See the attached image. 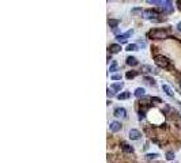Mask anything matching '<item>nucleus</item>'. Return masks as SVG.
<instances>
[{
  "instance_id": "23",
  "label": "nucleus",
  "mask_w": 181,
  "mask_h": 163,
  "mask_svg": "<svg viewBox=\"0 0 181 163\" xmlns=\"http://www.w3.org/2000/svg\"><path fill=\"white\" fill-rule=\"evenodd\" d=\"M112 80H121V73H113L112 75Z\"/></svg>"
},
{
  "instance_id": "25",
  "label": "nucleus",
  "mask_w": 181,
  "mask_h": 163,
  "mask_svg": "<svg viewBox=\"0 0 181 163\" xmlns=\"http://www.w3.org/2000/svg\"><path fill=\"white\" fill-rule=\"evenodd\" d=\"M144 114H146V109H143V110H139V120L144 118Z\"/></svg>"
},
{
  "instance_id": "13",
  "label": "nucleus",
  "mask_w": 181,
  "mask_h": 163,
  "mask_svg": "<svg viewBox=\"0 0 181 163\" xmlns=\"http://www.w3.org/2000/svg\"><path fill=\"white\" fill-rule=\"evenodd\" d=\"M131 97V92L130 91H124L121 94H117V99H128Z\"/></svg>"
},
{
  "instance_id": "22",
  "label": "nucleus",
  "mask_w": 181,
  "mask_h": 163,
  "mask_svg": "<svg viewBox=\"0 0 181 163\" xmlns=\"http://www.w3.org/2000/svg\"><path fill=\"white\" fill-rule=\"evenodd\" d=\"M158 154H146V158H147V159H157L158 158Z\"/></svg>"
},
{
  "instance_id": "3",
  "label": "nucleus",
  "mask_w": 181,
  "mask_h": 163,
  "mask_svg": "<svg viewBox=\"0 0 181 163\" xmlns=\"http://www.w3.org/2000/svg\"><path fill=\"white\" fill-rule=\"evenodd\" d=\"M158 12L155 10H144L143 12V18L144 19H150V20H157Z\"/></svg>"
},
{
  "instance_id": "28",
  "label": "nucleus",
  "mask_w": 181,
  "mask_h": 163,
  "mask_svg": "<svg viewBox=\"0 0 181 163\" xmlns=\"http://www.w3.org/2000/svg\"><path fill=\"white\" fill-rule=\"evenodd\" d=\"M176 27H177V30H178V31H181V22H178Z\"/></svg>"
},
{
  "instance_id": "24",
  "label": "nucleus",
  "mask_w": 181,
  "mask_h": 163,
  "mask_svg": "<svg viewBox=\"0 0 181 163\" xmlns=\"http://www.w3.org/2000/svg\"><path fill=\"white\" fill-rule=\"evenodd\" d=\"M131 12H132V14H139V12H140V14H142V12H144V11H143L142 8H132Z\"/></svg>"
},
{
  "instance_id": "27",
  "label": "nucleus",
  "mask_w": 181,
  "mask_h": 163,
  "mask_svg": "<svg viewBox=\"0 0 181 163\" xmlns=\"http://www.w3.org/2000/svg\"><path fill=\"white\" fill-rule=\"evenodd\" d=\"M151 101H153V102H158V104H161V99H159V98H151Z\"/></svg>"
},
{
  "instance_id": "11",
  "label": "nucleus",
  "mask_w": 181,
  "mask_h": 163,
  "mask_svg": "<svg viewBox=\"0 0 181 163\" xmlns=\"http://www.w3.org/2000/svg\"><path fill=\"white\" fill-rule=\"evenodd\" d=\"M162 90H163L166 95H168V97H170V98H172V97H174L173 91H172V88H170L169 86H168V84H162Z\"/></svg>"
},
{
  "instance_id": "6",
  "label": "nucleus",
  "mask_w": 181,
  "mask_h": 163,
  "mask_svg": "<svg viewBox=\"0 0 181 163\" xmlns=\"http://www.w3.org/2000/svg\"><path fill=\"white\" fill-rule=\"evenodd\" d=\"M114 117H116V118H125V117H127L125 109H124V108L114 109Z\"/></svg>"
},
{
  "instance_id": "10",
  "label": "nucleus",
  "mask_w": 181,
  "mask_h": 163,
  "mask_svg": "<svg viewBox=\"0 0 181 163\" xmlns=\"http://www.w3.org/2000/svg\"><path fill=\"white\" fill-rule=\"evenodd\" d=\"M109 50L110 53H118L121 50V46H120V44H112L109 46Z\"/></svg>"
},
{
  "instance_id": "16",
  "label": "nucleus",
  "mask_w": 181,
  "mask_h": 163,
  "mask_svg": "<svg viewBox=\"0 0 181 163\" xmlns=\"http://www.w3.org/2000/svg\"><path fill=\"white\" fill-rule=\"evenodd\" d=\"M108 23H109L110 27L116 29L118 26V23H120V20H117V19H109V20H108Z\"/></svg>"
},
{
  "instance_id": "20",
  "label": "nucleus",
  "mask_w": 181,
  "mask_h": 163,
  "mask_svg": "<svg viewBox=\"0 0 181 163\" xmlns=\"http://www.w3.org/2000/svg\"><path fill=\"white\" fill-rule=\"evenodd\" d=\"M144 80L147 82L149 84H151V86H155V80L153 79V78H149V76H144Z\"/></svg>"
},
{
  "instance_id": "17",
  "label": "nucleus",
  "mask_w": 181,
  "mask_h": 163,
  "mask_svg": "<svg viewBox=\"0 0 181 163\" xmlns=\"http://www.w3.org/2000/svg\"><path fill=\"white\" fill-rule=\"evenodd\" d=\"M165 156H166V159H168V160H174V158H176L174 152H172V151H168Z\"/></svg>"
},
{
  "instance_id": "8",
  "label": "nucleus",
  "mask_w": 181,
  "mask_h": 163,
  "mask_svg": "<svg viewBox=\"0 0 181 163\" xmlns=\"http://www.w3.org/2000/svg\"><path fill=\"white\" fill-rule=\"evenodd\" d=\"M140 132L138 131V129H131L130 131V139L131 140H139L140 139Z\"/></svg>"
},
{
  "instance_id": "12",
  "label": "nucleus",
  "mask_w": 181,
  "mask_h": 163,
  "mask_svg": "<svg viewBox=\"0 0 181 163\" xmlns=\"http://www.w3.org/2000/svg\"><path fill=\"white\" fill-rule=\"evenodd\" d=\"M125 50H128V52H136V50H139V46H138V44H130V45H127Z\"/></svg>"
},
{
  "instance_id": "7",
  "label": "nucleus",
  "mask_w": 181,
  "mask_h": 163,
  "mask_svg": "<svg viewBox=\"0 0 181 163\" xmlns=\"http://www.w3.org/2000/svg\"><path fill=\"white\" fill-rule=\"evenodd\" d=\"M125 63H127V65H130V67H136L139 64V61H138V59L136 57H132V56H128L125 59Z\"/></svg>"
},
{
  "instance_id": "19",
  "label": "nucleus",
  "mask_w": 181,
  "mask_h": 163,
  "mask_svg": "<svg viewBox=\"0 0 181 163\" xmlns=\"http://www.w3.org/2000/svg\"><path fill=\"white\" fill-rule=\"evenodd\" d=\"M136 75H138V72H135V71H132V72H127L125 78H127V79H134V78H135Z\"/></svg>"
},
{
  "instance_id": "4",
  "label": "nucleus",
  "mask_w": 181,
  "mask_h": 163,
  "mask_svg": "<svg viewBox=\"0 0 181 163\" xmlns=\"http://www.w3.org/2000/svg\"><path fill=\"white\" fill-rule=\"evenodd\" d=\"M132 34H134V30H128V31L124 33V34H118V36L116 37V40H117L120 44H125L127 40H128Z\"/></svg>"
},
{
  "instance_id": "26",
  "label": "nucleus",
  "mask_w": 181,
  "mask_h": 163,
  "mask_svg": "<svg viewBox=\"0 0 181 163\" xmlns=\"http://www.w3.org/2000/svg\"><path fill=\"white\" fill-rule=\"evenodd\" d=\"M112 95H114V91L110 88V90H108V97H112Z\"/></svg>"
},
{
  "instance_id": "9",
  "label": "nucleus",
  "mask_w": 181,
  "mask_h": 163,
  "mask_svg": "<svg viewBox=\"0 0 181 163\" xmlns=\"http://www.w3.org/2000/svg\"><path fill=\"white\" fill-rule=\"evenodd\" d=\"M144 92H146V90L143 87H138L134 91V95L136 97V98H143V97H144Z\"/></svg>"
},
{
  "instance_id": "29",
  "label": "nucleus",
  "mask_w": 181,
  "mask_h": 163,
  "mask_svg": "<svg viewBox=\"0 0 181 163\" xmlns=\"http://www.w3.org/2000/svg\"><path fill=\"white\" fill-rule=\"evenodd\" d=\"M180 86H181V80H180Z\"/></svg>"
},
{
  "instance_id": "5",
  "label": "nucleus",
  "mask_w": 181,
  "mask_h": 163,
  "mask_svg": "<svg viewBox=\"0 0 181 163\" xmlns=\"http://www.w3.org/2000/svg\"><path fill=\"white\" fill-rule=\"evenodd\" d=\"M109 129H110V132H113V133L120 132L121 131V124L118 122V121H112V122L109 124Z\"/></svg>"
},
{
  "instance_id": "21",
  "label": "nucleus",
  "mask_w": 181,
  "mask_h": 163,
  "mask_svg": "<svg viewBox=\"0 0 181 163\" xmlns=\"http://www.w3.org/2000/svg\"><path fill=\"white\" fill-rule=\"evenodd\" d=\"M142 69L143 72H153V67H150V65H142Z\"/></svg>"
},
{
  "instance_id": "1",
  "label": "nucleus",
  "mask_w": 181,
  "mask_h": 163,
  "mask_svg": "<svg viewBox=\"0 0 181 163\" xmlns=\"http://www.w3.org/2000/svg\"><path fill=\"white\" fill-rule=\"evenodd\" d=\"M149 37L153 40H165L169 37V31L165 29H154L149 33Z\"/></svg>"
},
{
  "instance_id": "2",
  "label": "nucleus",
  "mask_w": 181,
  "mask_h": 163,
  "mask_svg": "<svg viewBox=\"0 0 181 163\" xmlns=\"http://www.w3.org/2000/svg\"><path fill=\"white\" fill-rule=\"evenodd\" d=\"M154 61H155V64H157L158 67H159V68H163V69L169 68V65H170L169 59H168V57H165V56H161V55L155 56Z\"/></svg>"
},
{
  "instance_id": "18",
  "label": "nucleus",
  "mask_w": 181,
  "mask_h": 163,
  "mask_svg": "<svg viewBox=\"0 0 181 163\" xmlns=\"http://www.w3.org/2000/svg\"><path fill=\"white\" fill-rule=\"evenodd\" d=\"M117 63H116V61H113V63L110 64V67H109V72H116L117 71Z\"/></svg>"
},
{
  "instance_id": "14",
  "label": "nucleus",
  "mask_w": 181,
  "mask_h": 163,
  "mask_svg": "<svg viewBox=\"0 0 181 163\" xmlns=\"http://www.w3.org/2000/svg\"><path fill=\"white\" fill-rule=\"evenodd\" d=\"M123 87H124V83H121V82H120V83H113L110 88H112L113 91H120Z\"/></svg>"
},
{
  "instance_id": "15",
  "label": "nucleus",
  "mask_w": 181,
  "mask_h": 163,
  "mask_svg": "<svg viewBox=\"0 0 181 163\" xmlns=\"http://www.w3.org/2000/svg\"><path fill=\"white\" fill-rule=\"evenodd\" d=\"M121 147H123V150H124L125 152H128V154H134V148L131 147V146H128L127 143H123Z\"/></svg>"
}]
</instances>
